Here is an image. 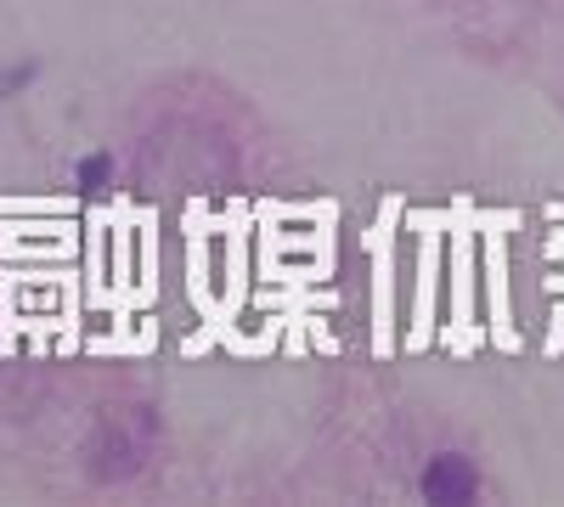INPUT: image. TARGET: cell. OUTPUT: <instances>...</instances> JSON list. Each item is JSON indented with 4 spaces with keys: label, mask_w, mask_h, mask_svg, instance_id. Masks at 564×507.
<instances>
[{
    "label": "cell",
    "mask_w": 564,
    "mask_h": 507,
    "mask_svg": "<svg viewBox=\"0 0 564 507\" xmlns=\"http://www.w3.org/2000/svg\"><path fill=\"white\" fill-rule=\"evenodd\" d=\"M475 491H480V474L457 451L435 456V463L423 469V496H430L435 507H468V502H475Z\"/></svg>",
    "instance_id": "cell-1"
},
{
    "label": "cell",
    "mask_w": 564,
    "mask_h": 507,
    "mask_svg": "<svg viewBox=\"0 0 564 507\" xmlns=\"http://www.w3.org/2000/svg\"><path fill=\"white\" fill-rule=\"evenodd\" d=\"M108 169H113V158H108V153H90V158L79 164V187H85V192H102Z\"/></svg>",
    "instance_id": "cell-2"
}]
</instances>
